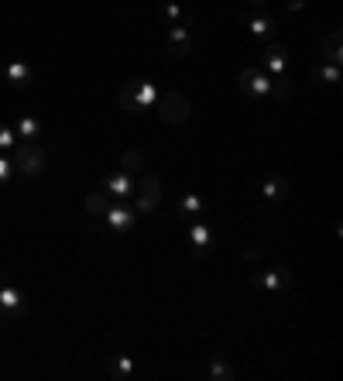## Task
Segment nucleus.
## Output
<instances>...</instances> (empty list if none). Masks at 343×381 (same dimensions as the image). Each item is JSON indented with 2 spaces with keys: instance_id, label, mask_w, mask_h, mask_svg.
I'll list each match as a JSON object with an SVG mask.
<instances>
[{
  "instance_id": "393cba45",
  "label": "nucleus",
  "mask_w": 343,
  "mask_h": 381,
  "mask_svg": "<svg viewBox=\"0 0 343 381\" xmlns=\"http://www.w3.org/2000/svg\"><path fill=\"white\" fill-rule=\"evenodd\" d=\"M14 145H18V134H14V127L0 124V151H11Z\"/></svg>"
},
{
  "instance_id": "bb28decb",
  "label": "nucleus",
  "mask_w": 343,
  "mask_h": 381,
  "mask_svg": "<svg viewBox=\"0 0 343 381\" xmlns=\"http://www.w3.org/2000/svg\"><path fill=\"white\" fill-rule=\"evenodd\" d=\"M11 175H14V162L0 155V186H8V182H11Z\"/></svg>"
},
{
  "instance_id": "f8f14e48",
  "label": "nucleus",
  "mask_w": 343,
  "mask_h": 381,
  "mask_svg": "<svg viewBox=\"0 0 343 381\" xmlns=\"http://www.w3.org/2000/svg\"><path fill=\"white\" fill-rule=\"evenodd\" d=\"M244 25H247V32L254 35V38H264V42H271V35H275V18L271 14H257V18H240Z\"/></svg>"
},
{
  "instance_id": "dca6fc26",
  "label": "nucleus",
  "mask_w": 343,
  "mask_h": 381,
  "mask_svg": "<svg viewBox=\"0 0 343 381\" xmlns=\"http://www.w3.org/2000/svg\"><path fill=\"white\" fill-rule=\"evenodd\" d=\"M14 134H18V141H35L42 134V121L38 117H18Z\"/></svg>"
},
{
  "instance_id": "ddd939ff",
  "label": "nucleus",
  "mask_w": 343,
  "mask_h": 381,
  "mask_svg": "<svg viewBox=\"0 0 343 381\" xmlns=\"http://www.w3.org/2000/svg\"><path fill=\"white\" fill-rule=\"evenodd\" d=\"M288 282H292L288 268H268V271L254 275V285H261V288H285Z\"/></svg>"
},
{
  "instance_id": "a211bd4d",
  "label": "nucleus",
  "mask_w": 343,
  "mask_h": 381,
  "mask_svg": "<svg viewBox=\"0 0 343 381\" xmlns=\"http://www.w3.org/2000/svg\"><path fill=\"white\" fill-rule=\"evenodd\" d=\"M316 83H326V86H336L340 83V66H329V62H319V66H312V73H309Z\"/></svg>"
},
{
  "instance_id": "9b49d317",
  "label": "nucleus",
  "mask_w": 343,
  "mask_h": 381,
  "mask_svg": "<svg viewBox=\"0 0 343 381\" xmlns=\"http://www.w3.org/2000/svg\"><path fill=\"white\" fill-rule=\"evenodd\" d=\"M285 56H288V52H285L281 45L268 42V49H264V56H261V66L268 69V76H281V73H285V66H288Z\"/></svg>"
},
{
  "instance_id": "b1692460",
  "label": "nucleus",
  "mask_w": 343,
  "mask_h": 381,
  "mask_svg": "<svg viewBox=\"0 0 343 381\" xmlns=\"http://www.w3.org/2000/svg\"><path fill=\"white\" fill-rule=\"evenodd\" d=\"M134 371V360L127 357V354H117V360H114V378H127Z\"/></svg>"
},
{
  "instance_id": "423d86ee",
  "label": "nucleus",
  "mask_w": 343,
  "mask_h": 381,
  "mask_svg": "<svg viewBox=\"0 0 343 381\" xmlns=\"http://www.w3.org/2000/svg\"><path fill=\"white\" fill-rule=\"evenodd\" d=\"M165 49H168L172 59H186L189 49H192L189 28H186V25H168V28H165Z\"/></svg>"
},
{
  "instance_id": "f257e3e1",
  "label": "nucleus",
  "mask_w": 343,
  "mask_h": 381,
  "mask_svg": "<svg viewBox=\"0 0 343 381\" xmlns=\"http://www.w3.org/2000/svg\"><path fill=\"white\" fill-rule=\"evenodd\" d=\"M155 100H158V90H155L148 79L124 83L120 93H117V103H120V110H127V114H144L148 107H155Z\"/></svg>"
},
{
  "instance_id": "1a4fd4ad",
  "label": "nucleus",
  "mask_w": 343,
  "mask_h": 381,
  "mask_svg": "<svg viewBox=\"0 0 343 381\" xmlns=\"http://www.w3.org/2000/svg\"><path fill=\"white\" fill-rule=\"evenodd\" d=\"M103 193H110L114 199H131L138 193V186H134L131 172H110V175H103Z\"/></svg>"
},
{
  "instance_id": "4468645a",
  "label": "nucleus",
  "mask_w": 343,
  "mask_h": 381,
  "mask_svg": "<svg viewBox=\"0 0 343 381\" xmlns=\"http://www.w3.org/2000/svg\"><path fill=\"white\" fill-rule=\"evenodd\" d=\"M8 79H11L14 90H28L31 79H35V73H31L28 62H11V66H8Z\"/></svg>"
},
{
  "instance_id": "0eeeda50",
  "label": "nucleus",
  "mask_w": 343,
  "mask_h": 381,
  "mask_svg": "<svg viewBox=\"0 0 343 381\" xmlns=\"http://www.w3.org/2000/svg\"><path fill=\"white\" fill-rule=\"evenodd\" d=\"M100 220H103L110 230H117V234H127V230H134V220H138V217H134V210H131V206L120 199L117 206H107V213H103Z\"/></svg>"
},
{
  "instance_id": "6ab92c4d",
  "label": "nucleus",
  "mask_w": 343,
  "mask_h": 381,
  "mask_svg": "<svg viewBox=\"0 0 343 381\" xmlns=\"http://www.w3.org/2000/svg\"><path fill=\"white\" fill-rule=\"evenodd\" d=\"M285 196H288V182H285V179H278V175L264 179V199H271V203H281Z\"/></svg>"
},
{
  "instance_id": "c85d7f7f",
  "label": "nucleus",
  "mask_w": 343,
  "mask_h": 381,
  "mask_svg": "<svg viewBox=\"0 0 343 381\" xmlns=\"http://www.w3.org/2000/svg\"><path fill=\"white\" fill-rule=\"evenodd\" d=\"M247 4H254V8H264V4H268V0H247Z\"/></svg>"
},
{
  "instance_id": "20e7f679",
  "label": "nucleus",
  "mask_w": 343,
  "mask_h": 381,
  "mask_svg": "<svg viewBox=\"0 0 343 381\" xmlns=\"http://www.w3.org/2000/svg\"><path fill=\"white\" fill-rule=\"evenodd\" d=\"M237 83H240V90H244V93H251V97H268V93H271V76H268L264 69H257V66L240 69Z\"/></svg>"
},
{
  "instance_id": "2eb2a0df",
  "label": "nucleus",
  "mask_w": 343,
  "mask_h": 381,
  "mask_svg": "<svg viewBox=\"0 0 343 381\" xmlns=\"http://www.w3.org/2000/svg\"><path fill=\"white\" fill-rule=\"evenodd\" d=\"M322 59H326L329 66H340V62H343V49H340V32H329V35L322 38Z\"/></svg>"
},
{
  "instance_id": "9d476101",
  "label": "nucleus",
  "mask_w": 343,
  "mask_h": 381,
  "mask_svg": "<svg viewBox=\"0 0 343 381\" xmlns=\"http://www.w3.org/2000/svg\"><path fill=\"white\" fill-rule=\"evenodd\" d=\"M134 199H138V210H141V213H151L155 203L162 199V179H158V175H144V179H141V189L134 193Z\"/></svg>"
},
{
  "instance_id": "6e6552de",
  "label": "nucleus",
  "mask_w": 343,
  "mask_h": 381,
  "mask_svg": "<svg viewBox=\"0 0 343 381\" xmlns=\"http://www.w3.org/2000/svg\"><path fill=\"white\" fill-rule=\"evenodd\" d=\"M25 309H28V299H25V292L21 288H14V285H0V316H25Z\"/></svg>"
},
{
  "instance_id": "cd10ccee",
  "label": "nucleus",
  "mask_w": 343,
  "mask_h": 381,
  "mask_svg": "<svg viewBox=\"0 0 343 381\" xmlns=\"http://www.w3.org/2000/svg\"><path fill=\"white\" fill-rule=\"evenodd\" d=\"M302 8H305V0H288V11H292V14L302 11Z\"/></svg>"
},
{
  "instance_id": "7ed1b4c3",
  "label": "nucleus",
  "mask_w": 343,
  "mask_h": 381,
  "mask_svg": "<svg viewBox=\"0 0 343 381\" xmlns=\"http://www.w3.org/2000/svg\"><path fill=\"white\" fill-rule=\"evenodd\" d=\"M155 103H158V117H162L165 124H182V121L189 117V100H186L182 93H165V97H158Z\"/></svg>"
},
{
  "instance_id": "f03ea898",
  "label": "nucleus",
  "mask_w": 343,
  "mask_h": 381,
  "mask_svg": "<svg viewBox=\"0 0 343 381\" xmlns=\"http://www.w3.org/2000/svg\"><path fill=\"white\" fill-rule=\"evenodd\" d=\"M14 169H21V175H42L45 169V151L38 148V141H18L14 145Z\"/></svg>"
},
{
  "instance_id": "aec40b11",
  "label": "nucleus",
  "mask_w": 343,
  "mask_h": 381,
  "mask_svg": "<svg viewBox=\"0 0 343 381\" xmlns=\"http://www.w3.org/2000/svg\"><path fill=\"white\" fill-rule=\"evenodd\" d=\"M83 206H86V213H90V217H103L110 203H107V196H103V193H90Z\"/></svg>"
},
{
  "instance_id": "5701e85b",
  "label": "nucleus",
  "mask_w": 343,
  "mask_h": 381,
  "mask_svg": "<svg viewBox=\"0 0 343 381\" xmlns=\"http://www.w3.org/2000/svg\"><path fill=\"white\" fill-rule=\"evenodd\" d=\"M158 18L168 25H182V8L179 4H158Z\"/></svg>"
},
{
  "instance_id": "f3484780",
  "label": "nucleus",
  "mask_w": 343,
  "mask_h": 381,
  "mask_svg": "<svg viewBox=\"0 0 343 381\" xmlns=\"http://www.w3.org/2000/svg\"><path fill=\"white\" fill-rule=\"evenodd\" d=\"M179 213H182L186 220H196V217L206 213V206H203V199H199L196 193H186V196L179 199Z\"/></svg>"
},
{
  "instance_id": "39448f33",
  "label": "nucleus",
  "mask_w": 343,
  "mask_h": 381,
  "mask_svg": "<svg viewBox=\"0 0 343 381\" xmlns=\"http://www.w3.org/2000/svg\"><path fill=\"white\" fill-rule=\"evenodd\" d=\"M189 241H192V254H196V258H206V254L213 251V227H209L203 217L189 220Z\"/></svg>"
},
{
  "instance_id": "412c9836",
  "label": "nucleus",
  "mask_w": 343,
  "mask_h": 381,
  "mask_svg": "<svg viewBox=\"0 0 343 381\" xmlns=\"http://www.w3.org/2000/svg\"><path fill=\"white\" fill-rule=\"evenodd\" d=\"M209 378H213V381H230V378H233V367H230L223 357H213V360H209Z\"/></svg>"
},
{
  "instance_id": "a878e982",
  "label": "nucleus",
  "mask_w": 343,
  "mask_h": 381,
  "mask_svg": "<svg viewBox=\"0 0 343 381\" xmlns=\"http://www.w3.org/2000/svg\"><path fill=\"white\" fill-rule=\"evenodd\" d=\"M288 93H292V86H288V79H271V93L268 97H278V100H288Z\"/></svg>"
},
{
  "instance_id": "4be33fe9",
  "label": "nucleus",
  "mask_w": 343,
  "mask_h": 381,
  "mask_svg": "<svg viewBox=\"0 0 343 381\" xmlns=\"http://www.w3.org/2000/svg\"><path fill=\"white\" fill-rule=\"evenodd\" d=\"M141 165H144V155H141V151H134V148H131V151H124V155H120V172H138Z\"/></svg>"
}]
</instances>
